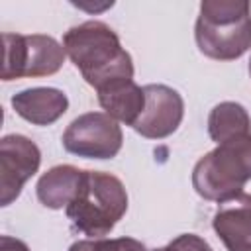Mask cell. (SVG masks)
Segmentation results:
<instances>
[{"label": "cell", "instance_id": "obj_10", "mask_svg": "<svg viewBox=\"0 0 251 251\" xmlns=\"http://www.w3.org/2000/svg\"><path fill=\"white\" fill-rule=\"evenodd\" d=\"M12 108L20 118L33 126L55 124L69 108V98L63 90L51 86L25 88L12 96Z\"/></svg>", "mask_w": 251, "mask_h": 251}, {"label": "cell", "instance_id": "obj_15", "mask_svg": "<svg viewBox=\"0 0 251 251\" xmlns=\"http://www.w3.org/2000/svg\"><path fill=\"white\" fill-rule=\"evenodd\" d=\"M153 251H212L206 239H202L196 233H180L165 247L153 249Z\"/></svg>", "mask_w": 251, "mask_h": 251}, {"label": "cell", "instance_id": "obj_17", "mask_svg": "<svg viewBox=\"0 0 251 251\" xmlns=\"http://www.w3.org/2000/svg\"><path fill=\"white\" fill-rule=\"evenodd\" d=\"M249 75H251V59H249Z\"/></svg>", "mask_w": 251, "mask_h": 251}, {"label": "cell", "instance_id": "obj_5", "mask_svg": "<svg viewBox=\"0 0 251 251\" xmlns=\"http://www.w3.org/2000/svg\"><path fill=\"white\" fill-rule=\"evenodd\" d=\"M2 51V80H16L22 76H49L65 63V47L51 35L43 33H4Z\"/></svg>", "mask_w": 251, "mask_h": 251}, {"label": "cell", "instance_id": "obj_9", "mask_svg": "<svg viewBox=\"0 0 251 251\" xmlns=\"http://www.w3.org/2000/svg\"><path fill=\"white\" fill-rule=\"evenodd\" d=\"M212 227L227 251H251V194H237L222 202Z\"/></svg>", "mask_w": 251, "mask_h": 251}, {"label": "cell", "instance_id": "obj_7", "mask_svg": "<svg viewBox=\"0 0 251 251\" xmlns=\"http://www.w3.org/2000/svg\"><path fill=\"white\" fill-rule=\"evenodd\" d=\"M41 165L39 147L25 135L10 133L0 141V204H12Z\"/></svg>", "mask_w": 251, "mask_h": 251}, {"label": "cell", "instance_id": "obj_11", "mask_svg": "<svg viewBox=\"0 0 251 251\" xmlns=\"http://www.w3.org/2000/svg\"><path fill=\"white\" fill-rule=\"evenodd\" d=\"M98 102L110 118L133 126L145 108V92L133 78L116 80L98 90Z\"/></svg>", "mask_w": 251, "mask_h": 251}, {"label": "cell", "instance_id": "obj_12", "mask_svg": "<svg viewBox=\"0 0 251 251\" xmlns=\"http://www.w3.org/2000/svg\"><path fill=\"white\" fill-rule=\"evenodd\" d=\"M82 173L84 171L73 165H57L47 173H43L35 186L39 202L51 210L67 208L78 192Z\"/></svg>", "mask_w": 251, "mask_h": 251}, {"label": "cell", "instance_id": "obj_14", "mask_svg": "<svg viewBox=\"0 0 251 251\" xmlns=\"http://www.w3.org/2000/svg\"><path fill=\"white\" fill-rule=\"evenodd\" d=\"M69 251H147L145 245L133 237L116 239H82L75 241Z\"/></svg>", "mask_w": 251, "mask_h": 251}, {"label": "cell", "instance_id": "obj_8", "mask_svg": "<svg viewBox=\"0 0 251 251\" xmlns=\"http://www.w3.org/2000/svg\"><path fill=\"white\" fill-rule=\"evenodd\" d=\"M143 92H145V108L131 127L147 139L169 137L178 129L182 122L184 116L182 96L167 84H147L143 86Z\"/></svg>", "mask_w": 251, "mask_h": 251}, {"label": "cell", "instance_id": "obj_16", "mask_svg": "<svg viewBox=\"0 0 251 251\" xmlns=\"http://www.w3.org/2000/svg\"><path fill=\"white\" fill-rule=\"evenodd\" d=\"M0 251H29V247L12 235H2L0 237Z\"/></svg>", "mask_w": 251, "mask_h": 251}, {"label": "cell", "instance_id": "obj_1", "mask_svg": "<svg viewBox=\"0 0 251 251\" xmlns=\"http://www.w3.org/2000/svg\"><path fill=\"white\" fill-rule=\"evenodd\" d=\"M63 47L82 78L96 90L116 80L133 78L131 55L122 47L118 33L104 22L88 20L67 29Z\"/></svg>", "mask_w": 251, "mask_h": 251}, {"label": "cell", "instance_id": "obj_6", "mask_svg": "<svg viewBox=\"0 0 251 251\" xmlns=\"http://www.w3.org/2000/svg\"><path fill=\"white\" fill-rule=\"evenodd\" d=\"M122 143V127L106 112H86L75 118L63 133V147L84 159H112Z\"/></svg>", "mask_w": 251, "mask_h": 251}, {"label": "cell", "instance_id": "obj_4", "mask_svg": "<svg viewBox=\"0 0 251 251\" xmlns=\"http://www.w3.org/2000/svg\"><path fill=\"white\" fill-rule=\"evenodd\" d=\"M247 180H251V133L220 143L192 169L198 196L220 204L241 194Z\"/></svg>", "mask_w": 251, "mask_h": 251}, {"label": "cell", "instance_id": "obj_2", "mask_svg": "<svg viewBox=\"0 0 251 251\" xmlns=\"http://www.w3.org/2000/svg\"><path fill=\"white\" fill-rule=\"evenodd\" d=\"M194 39L210 59L233 61L251 47V4L247 0H204Z\"/></svg>", "mask_w": 251, "mask_h": 251}, {"label": "cell", "instance_id": "obj_3", "mask_svg": "<svg viewBox=\"0 0 251 251\" xmlns=\"http://www.w3.org/2000/svg\"><path fill=\"white\" fill-rule=\"evenodd\" d=\"M127 210V192L122 180L110 173L84 171L76 196L67 206L73 227L90 237L110 233Z\"/></svg>", "mask_w": 251, "mask_h": 251}, {"label": "cell", "instance_id": "obj_13", "mask_svg": "<svg viewBox=\"0 0 251 251\" xmlns=\"http://www.w3.org/2000/svg\"><path fill=\"white\" fill-rule=\"evenodd\" d=\"M208 133L212 141L226 143L251 133V118L237 102H220L208 116Z\"/></svg>", "mask_w": 251, "mask_h": 251}]
</instances>
